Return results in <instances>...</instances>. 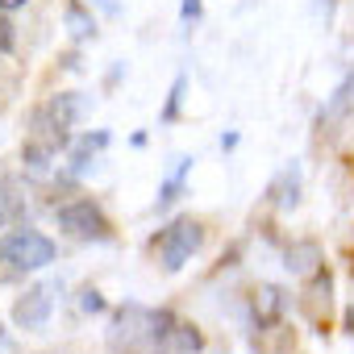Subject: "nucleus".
Returning <instances> with one entry per match:
<instances>
[{
    "label": "nucleus",
    "mask_w": 354,
    "mask_h": 354,
    "mask_svg": "<svg viewBox=\"0 0 354 354\" xmlns=\"http://www.w3.org/2000/svg\"><path fill=\"white\" fill-rule=\"evenodd\" d=\"M55 263V242L38 230H9L0 234V283L21 279L26 271H42Z\"/></svg>",
    "instance_id": "obj_1"
},
{
    "label": "nucleus",
    "mask_w": 354,
    "mask_h": 354,
    "mask_svg": "<svg viewBox=\"0 0 354 354\" xmlns=\"http://www.w3.org/2000/svg\"><path fill=\"white\" fill-rule=\"evenodd\" d=\"M109 350L113 354H146L158 350V308H142V304H121L109 321Z\"/></svg>",
    "instance_id": "obj_2"
},
{
    "label": "nucleus",
    "mask_w": 354,
    "mask_h": 354,
    "mask_svg": "<svg viewBox=\"0 0 354 354\" xmlns=\"http://www.w3.org/2000/svg\"><path fill=\"white\" fill-rule=\"evenodd\" d=\"M201 246H205V230H201V221H192V217H175V221H171L167 230H158V238H154L158 263H162L167 271H180Z\"/></svg>",
    "instance_id": "obj_3"
},
{
    "label": "nucleus",
    "mask_w": 354,
    "mask_h": 354,
    "mask_svg": "<svg viewBox=\"0 0 354 354\" xmlns=\"http://www.w3.org/2000/svg\"><path fill=\"white\" fill-rule=\"evenodd\" d=\"M55 217H59V230L71 234V238H80V242H109L113 238L109 217L92 201H67V205L55 209Z\"/></svg>",
    "instance_id": "obj_4"
},
{
    "label": "nucleus",
    "mask_w": 354,
    "mask_h": 354,
    "mask_svg": "<svg viewBox=\"0 0 354 354\" xmlns=\"http://www.w3.org/2000/svg\"><path fill=\"white\" fill-rule=\"evenodd\" d=\"M50 313H55V283H34L13 300V325L17 329H30V333L46 329Z\"/></svg>",
    "instance_id": "obj_5"
},
{
    "label": "nucleus",
    "mask_w": 354,
    "mask_h": 354,
    "mask_svg": "<svg viewBox=\"0 0 354 354\" xmlns=\"http://www.w3.org/2000/svg\"><path fill=\"white\" fill-rule=\"evenodd\" d=\"M329 308H333V279H329V271H313V283L300 296V313L313 325H325L329 321Z\"/></svg>",
    "instance_id": "obj_6"
},
{
    "label": "nucleus",
    "mask_w": 354,
    "mask_h": 354,
    "mask_svg": "<svg viewBox=\"0 0 354 354\" xmlns=\"http://www.w3.org/2000/svg\"><path fill=\"white\" fill-rule=\"evenodd\" d=\"M267 201H271L275 209H283V213L300 205V162H296V158L275 171V180L267 184Z\"/></svg>",
    "instance_id": "obj_7"
},
{
    "label": "nucleus",
    "mask_w": 354,
    "mask_h": 354,
    "mask_svg": "<svg viewBox=\"0 0 354 354\" xmlns=\"http://www.w3.org/2000/svg\"><path fill=\"white\" fill-rule=\"evenodd\" d=\"M288 292L283 288H275V283H263L259 292H254V300H250V308H254V329L259 325H271V321H283V313H288Z\"/></svg>",
    "instance_id": "obj_8"
},
{
    "label": "nucleus",
    "mask_w": 354,
    "mask_h": 354,
    "mask_svg": "<svg viewBox=\"0 0 354 354\" xmlns=\"http://www.w3.org/2000/svg\"><path fill=\"white\" fill-rule=\"evenodd\" d=\"M292 346H296V333L283 321L259 325V333H254V350L259 354H292Z\"/></svg>",
    "instance_id": "obj_9"
},
{
    "label": "nucleus",
    "mask_w": 354,
    "mask_h": 354,
    "mask_svg": "<svg viewBox=\"0 0 354 354\" xmlns=\"http://www.w3.org/2000/svg\"><path fill=\"white\" fill-rule=\"evenodd\" d=\"M283 271H292V275H313V271H321V246H317V242H292V246L283 250Z\"/></svg>",
    "instance_id": "obj_10"
},
{
    "label": "nucleus",
    "mask_w": 354,
    "mask_h": 354,
    "mask_svg": "<svg viewBox=\"0 0 354 354\" xmlns=\"http://www.w3.org/2000/svg\"><path fill=\"white\" fill-rule=\"evenodd\" d=\"M196 350H205V333L188 321H175L167 337V354H196Z\"/></svg>",
    "instance_id": "obj_11"
},
{
    "label": "nucleus",
    "mask_w": 354,
    "mask_h": 354,
    "mask_svg": "<svg viewBox=\"0 0 354 354\" xmlns=\"http://www.w3.org/2000/svg\"><path fill=\"white\" fill-rule=\"evenodd\" d=\"M63 26H67V34H71L75 42L96 38V21H92V13L80 5V0H67V5H63Z\"/></svg>",
    "instance_id": "obj_12"
},
{
    "label": "nucleus",
    "mask_w": 354,
    "mask_h": 354,
    "mask_svg": "<svg viewBox=\"0 0 354 354\" xmlns=\"http://www.w3.org/2000/svg\"><path fill=\"white\" fill-rule=\"evenodd\" d=\"M109 146V133L100 129V133H84L75 146H71V171L75 175H84L88 167H92V158H96V150H104Z\"/></svg>",
    "instance_id": "obj_13"
},
{
    "label": "nucleus",
    "mask_w": 354,
    "mask_h": 354,
    "mask_svg": "<svg viewBox=\"0 0 354 354\" xmlns=\"http://www.w3.org/2000/svg\"><path fill=\"white\" fill-rule=\"evenodd\" d=\"M188 171H192V158H175V171L167 175V180L158 184V209H167V205H175L180 201V192H184V180H188Z\"/></svg>",
    "instance_id": "obj_14"
},
{
    "label": "nucleus",
    "mask_w": 354,
    "mask_h": 354,
    "mask_svg": "<svg viewBox=\"0 0 354 354\" xmlns=\"http://www.w3.org/2000/svg\"><path fill=\"white\" fill-rule=\"evenodd\" d=\"M50 113H55V117L71 129L75 121H84V117H88V100H84L80 92H59V96L50 100Z\"/></svg>",
    "instance_id": "obj_15"
},
{
    "label": "nucleus",
    "mask_w": 354,
    "mask_h": 354,
    "mask_svg": "<svg viewBox=\"0 0 354 354\" xmlns=\"http://www.w3.org/2000/svg\"><path fill=\"white\" fill-rule=\"evenodd\" d=\"M21 217H26V205L17 196V184L9 180V175H0V230L13 225V221H21Z\"/></svg>",
    "instance_id": "obj_16"
},
{
    "label": "nucleus",
    "mask_w": 354,
    "mask_h": 354,
    "mask_svg": "<svg viewBox=\"0 0 354 354\" xmlns=\"http://www.w3.org/2000/svg\"><path fill=\"white\" fill-rule=\"evenodd\" d=\"M350 92H354V84H350V80H346V84H342V88L333 92L329 109L321 113V129H325V133H333V125H337V121L346 117V109H350Z\"/></svg>",
    "instance_id": "obj_17"
},
{
    "label": "nucleus",
    "mask_w": 354,
    "mask_h": 354,
    "mask_svg": "<svg viewBox=\"0 0 354 354\" xmlns=\"http://www.w3.org/2000/svg\"><path fill=\"white\" fill-rule=\"evenodd\" d=\"M184 84H188L184 75H175V84H171V96H167V109H162V117H158L162 125H171L175 117H180V100H184Z\"/></svg>",
    "instance_id": "obj_18"
},
{
    "label": "nucleus",
    "mask_w": 354,
    "mask_h": 354,
    "mask_svg": "<svg viewBox=\"0 0 354 354\" xmlns=\"http://www.w3.org/2000/svg\"><path fill=\"white\" fill-rule=\"evenodd\" d=\"M13 46H17V34H13V21H9V17H0V50H5V55H9Z\"/></svg>",
    "instance_id": "obj_19"
},
{
    "label": "nucleus",
    "mask_w": 354,
    "mask_h": 354,
    "mask_svg": "<svg viewBox=\"0 0 354 354\" xmlns=\"http://www.w3.org/2000/svg\"><path fill=\"white\" fill-rule=\"evenodd\" d=\"M80 304H84V313H104V300H100L96 288H84V300Z\"/></svg>",
    "instance_id": "obj_20"
},
{
    "label": "nucleus",
    "mask_w": 354,
    "mask_h": 354,
    "mask_svg": "<svg viewBox=\"0 0 354 354\" xmlns=\"http://www.w3.org/2000/svg\"><path fill=\"white\" fill-rule=\"evenodd\" d=\"M201 13V0H184V21H192Z\"/></svg>",
    "instance_id": "obj_21"
},
{
    "label": "nucleus",
    "mask_w": 354,
    "mask_h": 354,
    "mask_svg": "<svg viewBox=\"0 0 354 354\" xmlns=\"http://www.w3.org/2000/svg\"><path fill=\"white\" fill-rule=\"evenodd\" d=\"M26 0H0V13H9V9H21Z\"/></svg>",
    "instance_id": "obj_22"
},
{
    "label": "nucleus",
    "mask_w": 354,
    "mask_h": 354,
    "mask_svg": "<svg viewBox=\"0 0 354 354\" xmlns=\"http://www.w3.org/2000/svg\"><path fill=\"white\" fill-rule=\"evenodd\" d=\"M13 342H9V333H5V325H0V350H9Z\"/></svg>",
    "instance_id": "obj_23"
},
{
    "label": "nucleus",
    "mask_w": 354,
    "mask_h": 354,
    "mask_svg": "<svg viewBox=\"0 0 354 354\" xmlns=\"http://www.w3.org/2000/svg\"><path fill=\"white\" fill-rule=\"evenodd\" d=\"M350 84H354V75H350Z\"/></svg>",
    "instance_id": "obj_24"
}]
</instances>
